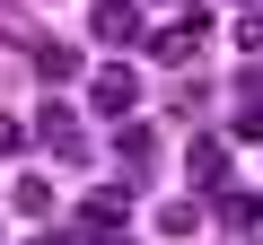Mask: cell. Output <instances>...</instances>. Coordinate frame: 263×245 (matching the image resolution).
I'll return each mask as SVG.
<instances>
[{
    "instance_id": "cell-1",
    "label": "cell",
    "mask_w": 263,
    "mask_h": 245,
    "mask_svg": "<svg viewBox=\"0 0 263 245\" xmlns=\"http://www.w3.org/2000/svg\"><path fill=\"white\" fill-rule=\"evenodd\" d=\"M27 132H35V140H44L53 158H70V167L88 158V114H79L70 96H44V105H35V122H27Z\"/></svg>"
},
{
    "instance_id": "cell-2",
    "label": "cell",
    "mask_w": 263,
    "mask_h": 245,
    "mask_svg": "<svg viewBox=\"0 0 263 245\" xmlns=\"http://www.w3.org/2000/svg\"><path fill=\"white\" fill-rule=\"evenodd\" d=\"M132 105H141V70H132V62H97V70H88V114L123 122Z\"/></svg>"
},
{
    "instance_id": "cell-3",
    "label": "cell",
    "mask_w": 263,
    "mask_h": 245,
    "mask_svg": "<svg viewBox=\"0 0 263 245\" xmlns=\"http://www.w3.org/2000/svg\"><path fill=\"white\" fill-rule=\"evenodd\" d=\"M202 35H211V9H184V18L167 27V35H141V44H149V62H167V70H184V62L202 53Z\"/></svg>"
},
{
    "instance_id": "cell-4",
    "label": "cell",
    "mask_w": 263,
    "mask_h": 245,
    "mask_svg": "<svg viewBox=\"0 0 263 245\" xmlns=\"http://www.w3.org/2000/svg\"><path fill=\"white\" fill-rule=\"evenodd\" d=\"M88 35L114 44V53H123V44H141V35H149V27H141V0H88Z\"/></svg>"
},
{
    "instance_id": "cell-5",
    "label": "cell",
    "mask_w": 263,
    "mask_h": 245,
    "mask_svg": "<svg viewBox=\"0 0 263 245\" xmlns=\"http://www.w3.org/2000/svg\"><path fill=\"white\" fill-rule=\"evenodd\" d=\"M132 219V175H114V184H88V201H79V228H123Z\"/></svg>"
},
{
    "instance_id": "cell-6",
    "label": "cell",
    "mask_w": 263,
    "mask_h": 245,
    "mask_svg": "<svg viewBox=\"0 0 263 245\" xmlns=\"http://www.w3.org/2000/svg\"><path fill=\"white\" fill-rule=\"evenodd\" d=\"M211 210H219V228H228V236L263 245V201H254V193H237V184H228V193H211Z\"/></svg>"
},
{
    "instance_id": "cell-7",
    "label": "cell",
    "mask_w": 263,
    "mask_h": 245,
    "mask_svg": "<svg viewBox=\"0 0 263 245\" xmlns=\"http://www.w3.org/2000/svg\"><path fill=\"white\" fill-rule=\"evenodd\" d=\"M184 175H193L202 193H228V140H219V132H202V140H193V158H184Z\"/></svg>"
},
{
    "instance_id": "cell-8",
    "label": "cell",
    "mask_w": 263,
    "mask_h": 245,
    "mask_svg": "<svg viewBox=\"0 0 263 245\" xmlns=\"http://www.w3.org/2000/svg\"><path fill=\"white\" fill-rule=\"evenodd\" d=\"M114 158L132 167V184H141V175H149V158H158V132H149V122H141V114H123V132H114Z\"/></svg>"
},
{
    "instance_id": "cell-9",
    "label": "cell",
    "mask_w": 263,
    "mask_h": 245,
    "mask_svg": "<svg viewBox=\"0 0 263 245\" xmlns=\"http://www.w3.org/2000/svg\"><path fill=\"white\" fill-rule=\"evenodd\" d=\"M35 79H44V88H70V79H79V53H70V44H35Z\"/></svg>"
},
{
    "instance_id": "cell-10",
    "label": "cell",
    "mask_w": 263,
    "mask_h": 245,
    "mask_svg": "<svg viewBox=\"0 0 263 245\" xmlns=\"http://www.w3.org/2000/svg\"><path fill=\"white\" fill-rule=\"evenodd\" d=\"M9 210H18V219H53V184H44V175H18V184H9Z\"/></svg>"
},
{
    "instance_id": "cell-11",
    "label": "cell",
    "mask_w": 263,
    "mask_h": 245,
    "mask_svg": "<svg viewBox=\"0 0 263 245\" xmlns=\"http://www.w3.org/2000/svg\"><path fill=\"white\" fill-rule=\"evenodd\" d=\"M202 228V201H158V236H193Z\"/></svg>"
},
{
    "instance_id": "cell-12",
    "label": "cell",
    "mask_w": 263,
    "mask_h": 245,
    "mask_svg": "<svg viewBox=\"0 0 263 245\" xmlns=\"http://www.w3.org/2000/svg\"><path fill=\"white\" fill-rule=\"evenodd\" d=\"M27 140H35L27 122H18V114H0V158H27Z\"/></svg>"
},
{
    "instance_id": "cell-13",
    "label": "cell",
    "mask_w": 263,
    "mask_h": 245,
    "mask_svg": "<svg viewBox=\"0 0 263 245\" xmlns=\"http://www.w3.org/2000/svg\"><path fill=\"white\" fill-rule=\"evenodd\" d=\"M228 140H263V105H237L228 114Z\"/></svg>"
},
{
    "instance_id": "cell-14",
    "label": "cell",
    "mask_w": 263,
    "mask_h": 245,
    "mask_svg": "<svg viewBox=\"0 0 263 245\" xmlns=\"http://www.w3.org/2000/svg\"><path fill=\"white\" fill-rule=\"evenodd\" d=\"M237 44H246V53H263V9H246V18H237Z\"/></svg>"
},
{
    "instance_id": "cell-15",
    "label": "cell",
    "mask_w": 263,
    "mask_h": 245,
    "mask_svg": "<svg viewBox=\"0 0 263 245\" xmlns=\"http://www.w3.org/2000/svg\"><path fill=\"white\" fill-rule=\"evenodd\" d=\"M88 245H132V236H123V228H97V236H88Z\"/></svg>"
},
{
    "instance_id": "cell-16",
    "label": "cell",
    "mask_w": 263,
    "mask_h": 245,
    "mask_svg": "<svg viewBox=\"0 0 263 245\" xmlns=\"http://www.w3.org/2000/svg\"><path fill=\"white\" fill-rule=\"evenodd\" d=\"M27 245H70V236H27Z\"/></svg>"
}]
</instances>
